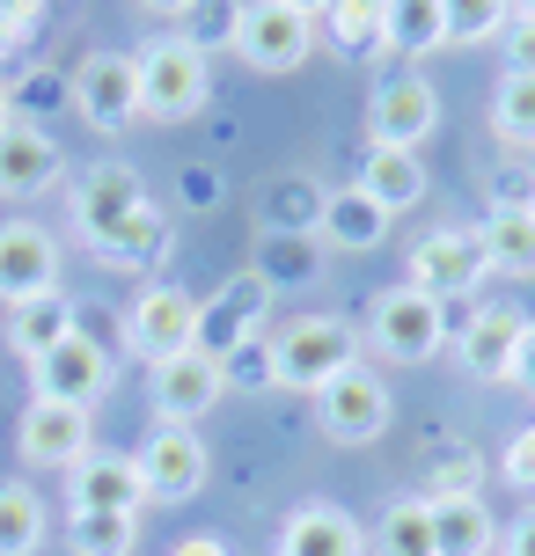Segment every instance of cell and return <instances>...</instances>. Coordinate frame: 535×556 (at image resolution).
Masks as SVG:
<instances>
[{
    "mask_svg": "<svg viewBox=\"0 0 535 556\" xmlns=\"http://www.w3.org/2000/svg\"><path fill=\"white\" fill-rule=\"evenodd\" d=\"M133 59H140V117H154V125H184V117L206 111V96H213V66H206V52H191L184 37H147Z\"/></svg>",
    "mask_w": 535,
    "mask_h": 556,
    "instance_id": "cell-1",
    "label": "cell"
},
{
    "mask_svg": "<svg viewBox=\"0 0 535 556\" xmlns=\"http://www.w3.org/2000/svg\"><path fill=\"white\" fill-rule=\"evenodd\" d=\"M272 366H279V389L315 395L345 366H360V330L345 315H294L286 330H272Z\"/></svg>",
    "mask_w": 535,
    "mask_h": 556,
    "instance_id": "cell-2",
    "label": "cell"
},
{
    "mask_svg": "<svg viewBox=\"0 0 535 556\" xmlns=\"http://www.w3.org/2000/svg\"><path fill=\"white\" fill-rule=\"evenodd\" d=\"M366 344L396 366H425L448 344V307L433 293H419V286H396V293H382L366 307Z\"/></svg>",
    "mask_w": 535,
    "mask_h": 556,
    "instance_id": "cell-3",
    "label": "cell"
},
{
    "mask_svg": "<svg viewBox=\"0 0 535 556\" xmlns=\"http://www.w3.org/2000/svg\"><path fill=\"white\" fill-rule=\"evenodd\" d=\"M315 417H323V432H331L338 446H366V440H382V432H389L396 395H389L382 374L345 366L338 381H323V389H315Z\"/></svg>",
    "mask_w": 535,
    "mask_h": 556,
    "instance_id": "cell-4",
    "label": "cell"
},
{
    "mask_svg": "<svg viewBox=\"0 0 535 556\" xmlns=\"http://www.w3.org/2000/svg\"><path fill=\"white\" fill-rule=\"evenodd\" d=\"M315 45V15H301L294 0H242V29H235V52L257 74H294Z\"/></svg>",
    "mask_w": 535,
    "mask_h": 556,
    "instance_id": "cell-5",
    "label": "cell"
},
{
    "mask_svg": "<svg viewBox=\"0 0 535 556\" xmlns=\"http://www.w3.org/2000/svg\"><path fill=\"white\" fill-rule=\"evenodd\" d=\"M206 440H198L191 425H154L140 440V454H133V469H140V491L154 505H184L198 498V483H206Z\"/></svg>",
    "mask_w": 535,
    "mask_h": 556,
    "instance_id": "cell-6",
    "label": "cell"
},
{
    "mask_svg": "<svg viewBox=\"0 0 535 556\" xmlns=\"http://www.w3.org/2000/svg\"><path fill=\"white\" fill-rule=\"evenodd\" d=\"M147 395H154V410H162V425H198V417L213 410L227 395V374L213 352H170V359L147 366Z\"/></svg>",
    "mask_w": 535,
    "mask_h": 556,
    "instance_id": "cell-7",
    "label": "cell"
},
{
    "mask_svg": "<svg viewBox=\"0 0 535 556\" xmlns=\"http://www.w3.org/2000/svg\"><path fill=\"white\" fill-rule=\"evenodd\" d=\"M74 111L96 132H125L140 117V59L133 52H88L74 74Z\"/></svg>",
    "mask_w": 535,
    "mask_h": 556,
    "instance_id": "cell-8",
    "label": "cell"
},
{
    "mask_svg": "<svg viewBox=\"0 0 535 556\" xmlns=\"http://www.w3.org/2000/svg\"><path fill=\"white\" fill-rule=\"evenodd\" d=\"M433 125H440V96H433V81H425L419 66L389 74V81L374 88V103H366V139L374 147H411L419 154Z\"/></svg>",
    "mask_w": 535,
    "mask_h": 556,
    "instance_id": "cell-9",
    "label": "cell"
},
{
    "mask_svg": "<svg viewBox=\"0 0 535 556\" xmlns=\"http://www.w3.org/2000/svg\"><path fill=\"white\" fill-rule=\"evenodd\" d=\"M15 454L29 469H74L82 454H96V417L82 403H29L15 425Z\"/></svg>",
    "mask_w": 535,
    "mask_h": 556,
    "instance_id": "cell-10",
    "label": "cell"
},
{
    "mask_svg": "<svg viewBox=\"0 0 535 556\" xmlns=\"http://www.w3.org/2000/svg\"><path fill=\"white\" fill-rule=\"evenodd\" d=\"M264 315H272V286L257 271H235L213 293V301H198V352H213V359H227L242 337H264Z\"/></svg>",
    "mask_w": 535,
    "mask_h": 556,
    "instance_id": "cell-11",
    "label": "cell"
},
{
    "mask_svg": "<svg viewBox=\"0 0 535 556\" xmlns=\"http://www.w3.org/2000/svg\"><path fill=\"white\" fill-rule=\"evenodd\" d=\"M191 337H198V301L184 286H147L125 307V352H140L147 366L170 359V352H191Z\"/></svg>",
    "mask_w": 535,
    "mask_h": 556,
    "instance_id": "cell-12",
    "label": "cell"
},
{
    "mask_svg": "<svg viewBox=\"0 0 535 556\" xmlns=\"http://www.w3.org/2000/svg\"><path fill=\"white\" fill-rule=\"evenodd\" d=\"M411 286L433 293L440 307L462 301V293H477L484 286L477 235H470V227H433V235H419V250H411Z\"/></svg>",
    "mask_w": 535,
    "mask_h": 556,
    "instance_id": "cell-13",
    "label": "cell"
},
{
    "mask_svg": "<svg viewBox=\"0 0 535 556\" xmlns=\"http://www.w3.org/2000/svg\"><path fill=\"white\" fill-rule=\"evenodd\" d=\"M140 205H147V184H140V168H125V162H88L82 184H74V227H82L88 250H96L111 227H125Z\"/></svg>",
    "mask_w": 535,
    "mask_h": 556,
    "instance_id": "cell-14",
    "label": "cell"
},
{
    "mask_svg": "<svg viewBox=\"0 0 535 556\" xmlns=\"http://www.w3.org/2000/svg\"><path fill=\"white\" fill-rule=\"evenodd\" d=\"M59 293V242L37 220H8L0 227V307H23Z\"/></svg>",
    "mask_w": 535,
    "mask_h": 556,
    "instance_id": "cell-15",
    "label": "cell"
},
{
    "mask_svg": "<svg viewBox=\"0 0 535 556\" xmlns=\"http://www.w3.org/2000/svg\"><path fill=\"white\" fill-rule=\"evenodd\" d=\"M29 381H37V403H96V395L117 381V359L111 352H96L88 337H66V344H52L45 359H29Z\"/></svg>",
    "mask_w": 535,
    "mask_h": 556,
    "instance_id": "cell-16",
    "label": "cell"
},
{
    "mask_svg": "<svg viewBox=\"0 0 535 556\" xmlns=\"http://www.w3.org/2000/svg\"><path fill=\"white\" fill-rule=\"evenodd\" d=\"M521 337H528L521 301H484L477 315H470V330H462V374H470V381H513Z\"/></svg>",
    "mask_w": 535,
    "mask_h": 556,
    "instance_id": "cell-17",
    "label": "cell"
},
{
    "mask_svg": "<svg viewBox=\"0 0 535 556\" xmlns=\"http://www.w3.org/2000/svg\"><path fill=\"white\" fill-rule=\"evenodd\" d=\"M140 505H147V491H140L133 454L96 446V454H82L66 469V513H140Z\"/></svg>",
    "mask_w": 535,
    "mask_h": 556,
    "instance_id": "cell-18",
    "label": "cell"
},
{
    "mask_svg": "<svg viewBox=\"0 0 535 556\" xmlns=\"http://www.w3.org/2000/svg\"><path fill=\"white\" fill-rule=\"evenodd\" d=\"M59 147L52 132H37V125H23V117H8L0 125V198H45L59 184Z\"/></svg>",
    "mask_w": 535,
    "mask_h": 556,
    "instance_id": "cell-19",
    "label": "cell"
},
{
    "mask_svg": "<svg viewBox=\"0 0 535 556\" xmlns=\"http://www.w3.org/2000/svg\"><path fill=\"white\" fill-rule=\"evenodd\" d=\"M279 556H366V534H360V520H352L345 505L309 498V505H294V513H286Z\"/></svg>",
    "mask_w": 535,
    "mask_h": 556,
    "instance_id": "cell-20",
    "label": "cell"
},
{
    "mask_svg": "<svg viewBox=\"0 0 535 556\" xmlns=\"http://www.w3.org/2000/svg\"><path fill=\"white\" fill-rule=\"evenodd\" d=\"M323 184H315L309 168H286L272 176L264 191H257V235H315L323 227Z\"/></svg>",
    "mask_w": 535,
    "mask_h": 556,
    "instance_id": "cell-21",
    "label": "cell"
},
{
    "mask_svg": "<svg viewBox=\"0 0 535 556\" xmlns=\"http://www.w3.org/2000/svg\"><path fill=\"white\" fill-rule=\"evenodd\" d=\"M170 242H176V227H170V213L147 198L140 213L125 227H111L103 242H96V256L111 264V271H162V256H170Z\"/></svg>",
    "mask_w": 535,
    "mask_h": 556,
    "instance_id": "cell-22",
    "label": "cell"
},
{
    "mask_svg": "<svg viewBox=\"0 0 535 556\" xmlns=\"http://www.w3.org/2000/svg\"><path fill=\"white\" fill-rule=\"evenodd\" d=\"M382 235H389V213H382L360 184L323 198V227H315L323 250H382Z\"/></svg>",
    "mask_w": 535,
    "mask_h": 556,
    "instance_id": "cell-23",
    "label": "cell"
},
{
    "mask_svg": "<svg viewBox=\"0 0 535 556\" xmlns=\"http://www.w3.org/2000/svg\"><path fill=\"white\" fill-rule=\"evenodd\" d=\"M360 191L396 220L403 205H419V198H425V162L411 154V147H374V154L360 162Z\"/></svg>",
    "mask_w": 535,
    "mask_h": 556,
    "instance_id": "cell-24",
    "label": "cell"
},
{
    "mask_svg": "<svg viewBox=\"0 0 535 556\" xmlns=\"http://www.w3.org/2000/svg\"><path fill=\"white\" fill-rule=\"evenodd\" d=\"M323 29L345 59H382L389 52V0H331Z\"/></svg>",
    "mask_w": 535,
    "mask_h": 556,
    "instance_id": "cell-25",
    "label": "cell"
},
{
    "mask_svg": "<svg viewBox=\"0 0 535 556\" xmlns=\"http://www.w3.org/2000/svg\"><path fill=\"white\" fill-rule=\"evenodd\" d=\"M74 337V301L66 293H45V301H23L8 307V352H23V359H45L52 344Z\"/></svg>",
    "mask_w": 535,
    "mask_h": 556,
    "instance_id": "cell-26",
    "label": "cell"
},
{
    "mask_svg": "<svg viewBox=\"0 0 535 556\" xmlns=\"http://www.w3.org/2000/svg\"><path fill=\"white\" fill-rule=\"evenodd\" d=\"M477 250H484V271L535 278V213H484Z\"/></svg>",
    "mask_w": 535,
    "mask_h": 556,
    "instance_id": "cell-27",
    "label": "cell"
},
{
    "mask_svg": "<svg viewBox=\"0 0 535 556\" xmlns=\"http://www.w3.org/2000/svg\"><path fill=\"white\" fill-rule=\"evenodd\" d=\"M250 271L279 293V286H315L323 278V242L315 235H257Z\"/></svg>",
    "mask_w": 535,
    "mask_h": 556,
    "instance_id": "cell-28",
    "label": "cell"
},
{
    "mask_svg": "<svg viewBox=\"0 0 535 556\" xmlns=\"http://www.w3.org/2000/svg\"><path fill=\"white\" fill-rule=\"evenodd\" d=\"M433 542H440V556H492L499 528H492L484 498H440L433 505Z\"/></svg>",
    "mask_w": 535,
    "mask_h": 556,
    "instance_id": "cell-29",
    "label": "cell"
},
{
    "mask_svg": "<svg viewBox=\"0 0 535 556\" xmlns=\"http://www.w3.org/2000/svg\"><path fill=\"white\" fill-rule=\"evenodd\" d=\"M374 556H440V542H433V505L389 498L382 528H374Z\"/></svg>",
    "mask_w": 535,
    "mask_h": 556,
    "instance_id": "cell-30",
    "label": "cell"
},
{
    "mask_svg": "<svg viewBox=\"0 0 535 556\" xmlns=\"http://www.w3.org/2000/svg\"><path fill=\"white\" fill-rule=\"evenodd\" d=\"M389 52H403V59L448 52V15H440V0H389Z\"/></svg>",
    "mask_w": 535,
    "mask_h": 556,
    "instance_id": "cell-31",
    "label": "cell"
},
{
    "mask_svg": "<svg viewBox=\"0 0 535 556\" xmlns=\"http://www.w3.org/2000/svg\"><path fill=\"white\" fill-rule=\"evenodd\" d=\"M140 513H66V549L74 556H133Z\"/></svg>",
    "mask_w": 535,
    "mask_h": 556,
    "instance_id": "cell-32",
    "label": "cell"
},
{
    "mask_svg": "<svg viewBox=\"0 0 535 556\" xmlns=\"http://www.w3.org/2000/svg\"><path fill=\"white\" fill-rule=\"evenodd\" d=\"M45 549V498L29 483H0V556H37Z\"/></svg>",
    "mask_w": 535,
    "mask_h": 556,
    "instance_id": "cell-33",
    "label": "cell"
},
{
    "mask_svg": "<svg viewBox=\"0 0 535 556\" xmlns=\"http://www.w3.org/2000/svg\"><path fill=\"white\" fill-rule=\"evenodd\" d=\"M176 37L191 45V52H235V29H242V0H191L184 15H176Z\"/></svg>",
    "mask_w": 535,
    "mask_h": 556,
    "instance_id": "cell-34",
    "label": "cell"
},
{
    "mask_svg": "<svg viewBox=\"0 0 535 556\" xmlns=\"http://www.w3.org/2000/svg\"><path fill=\"white\" fill-rule=\"evenodd\" d=\"M492 132L507 147H528L535 154V74H507L499 96H492Z\"/></svg>",
    "mask_w": 535,
    "mask_h": 556,
    "instance_id": "cell-35",
    "label": "cell"
},
{
    "mask_svg": "<svg viewBox=\"0 0 535 556\" xmlns=\"http://www.w3.org/2000/svg\"><path fill=\"white\" fill-rule=\"evenodd\" d=\"M440 15H448V45H484V37H499L513 23V0H440Z\"/></svg>",
    "mask_w": 535,
    "mask_h": 556,
    "instance_id": "cell-36",
    "label": "cell"
},
{
    "mask_svg": "<svg viewBox=\"0 0 535 556\" xmlns=\"http://www.w3.org/2000/svg\"><path fill=\"white\" fill-rule=\"evenodd\" d=\"M227 389H279V366H272V337H242L221 359Z\"/></svg>",
    "mask_w": 535,
    "mask_h": 556,
    "instance_id": "cell-37",
    "label": "cell"
},
{
    "mask_svg": "<svg viewBox=\"0 0 535 556\" xmlns=\"http://www.w3.org/2000/svg\"><path fill=\"white\" fill-rule=\"evenodd\" d=\"M492 213H535V162H507L492 176Z\"/></svg>",
    "mask_w": 535,
    "mask_h": 556,
    "instance_id": "cell-38",
    "label": "cell"
},
{
    "mask_svg": "<svg viewBox=\"0 0 535 556\" xmlns=\"http://www.w3.org/2000/svg\"><path fill=\"white\" fill-rule=\"evenodd\" d=\"M499 469H507V483H513V491H535V425H521V432L507 440Z\"/></svg>",
    "mask_w": 535,
    "mask_h": 556,
    "instance_id": "cell-39",
    "label": "cell"
},
{
    "mask_svg": "<svg viewBox=\"0 0 535 556\" xmlns=\"http://www.w3.org/2000/svg\"><path fill=\"white\" fill-rule=\"evenodd\" d=\"M499 37H507V74H535V15L513 8V23L499 29Z\"/></svg>",
    "mask_w": 535,
    "mask_h": 556,
    "instance_id": "cell-40",
    "label": "cell"
},
{
    "mask_svg": "<svg viewBox=\"0 0 535 556\" xmlns=\"http://www.w3.org/2000/svg\"><path fill=\"white\" fill-rule=\"evenodd\" d=\"M499 556H535V505H528V513H521V520L507 528V542H499Z\"/></svg>",
    "mask_w": 535,
    "mask_h": 556,
    "instance_id": "cell-41",
    "label": "cell"
},
{
    "mask_svg": "<svg viewBox=\"0 0 535 556\" xmlns=\"http://www.w3.org/2000/svg\"><path fill=\"white\" fill-rule=\"evenodd\" d=\"M213 198H221V176L213 168H191L184 176V205H213Z\"/></svg>",
    "mask_w": 535,
    "mask_h": 556,
    "instance_id": "cell-42",
    "label": "cell"
},
{
    "mask_svg": "<svg viewBox=\"0 0 535 556\" xmlns=\"http://www.w3.org/2000/svg\"><path fill=\"white\" fill-rule=\"evenodd\" d=\"M170 556H227V542H221V534H184Z\"/></svg>",
    "mask_w": 535,
    "mask_h": 556,
    "instance_id": "cell-43",
    "label": "cell"
},
{
    "mask_svg": "<svg viewBox=\"0 0 535 556\" xmlns=\"http://www.w3.org/2000/svg\"><path fill=\"white\" fill-rule=\"evenodd\" d=\"M513 381L535 395V323H528V337H521V359H513Z\"/></svg>",
    "mask_w": 535,
    "mask_h": 556,
    "instance_id": "cell-44",
    "label": "cell"
},
{
    "mask_svg": "<svg viewBox=\"0 0 535 556\" xmlns=\"http://www.w3.org/2000/svg\"><path fill=\"white\" fill-rule=\"evenodd\" d=\"M140 8H154V15H184L191 0H140Z\"/></svg>",
    "mask_w": 535,
    "mask_h": 556,
    "instance_id": "cell-45",
    "label": "cell"
},
{
    "mask_svg": "<svg viewBox=\"0 0 535 556\" xmlns=\"http://www.w3.org/2000/svg\"><path fill=\"white\" fill-rule=\"evenodd\" d=\"M8 117H15V88L0 81V125H8Z\"/></svg>",
    "mask_w": 535,
    "mask_h": 556,
    "instance_id": "cell-46",
    "label": "cell"
},
{
    "mask_svg": "<svg viewBox=\"0 0 535 556\" xmlns=\"http://www.w3.org/2000/svg\"><path fill=\"white\" fill-rule=\"evenodd\" d=\"M294 8H301V15H323V8H331V0H294Z\"/></svg>",
    "mask_w": 535,
    "mask_h": 556,
    "instance_id": "cell-47",
    "label": "cell"
},
{
    "mask_svg": "<svg viewBox=\"0 0 535 556\" xmlns=\"http://www.w3.org/2000/svg\"><path fill=\"white\" fill-rule=\"evenodd\" d=\"M513 8H521V15H535V0H513Z\"/></svg>",
    "mask_w": 535,
    "mask_h": 556,
    "instance_id": "cell-48",
    "label": "cell"
}]
</instances>
